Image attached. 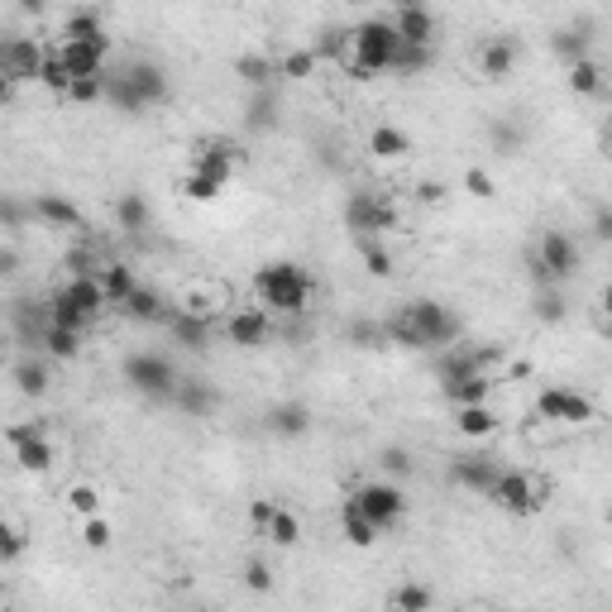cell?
I'll use <instances>...</instances> for the list:
<instances>
[{
	"instance_id": "1",
	"label": "cell",
	"mask_w": 612,
	"mask_h": 612,
	"mask_svg": "<svg viewBox=\"0 0 612 612\" xmlns=\"http://www.w3.org/2000/svg\"><path fill=\"white\" fill-rule=\"evenodd\" d=\"M459 316L436 297H416L388 321V335L402 350H450L459 340Z\"/></svg>"
},
{
	"instance_id": "2",
	"label": "cell",
	"mask_w": 612,
	"mask_h": 612,
	"mask_svg": "<svg viewBox=\"0 0 612 612\" xmlns=\"http://www.w3.org/2000/svg\"><path fill=\"white\" fill-rule=\"evenodd\" d=\"M168 72L149 58H134V63L115 67L106 77V101L115 110H125V115H144L149 106H163L168 101Z\"/></svg>"
},
{
	"instance_id": "3",
	"label": "cell",
	"mask_w": 612,
	"mask_h": 612,
	"mask_svg": "<svg viewBox=\"0 0 612 612\" xmlns=\"http://www.w3.org/2000/svg\"><path fill=\"white\" fill-rule=\"evenodd\" d=\"M254 292H259V302L268 311H278V316H302L306 302H311V278H306L302 263H263L259 273H254Z\"/></svg>"
},
{
	"instance_id": "4",
	"label": "cell",
	"mask_w": 612,
	"mask_h": 612,
	"mask_svg": "<svg viewBox=\"0 0 612 612\" xmlns=\"http://www.w3.org/2000/svg\"><path fill=\"white\" fill-rule=\"evenodd\" d=\"M120 378L130 383V393L139 397H153V402H173L177 393V369H173V359L168 354H158V350H134L125 364H120Z\"/></svg>"
},
{
	"instance_id": "5",
	"label": "cell",
	"mask_w": 612,
	"mask_h": 612,
	"mask_svg": "<svg viewBox=\"0 0 612 612\" xmlns=\"http://www.w3.org/2000/svg\"><path fill=\"white\" fill-rule=\"evenodd\" d=\"M48 306H53V321L58 326L87 330L110 306V297H106V287H101V273H91V278H67V287Z\"/></svg>"
},
{
	"instance_id": "6",
	"label": "cell",
	"mask_w": 612,
	"mask_h": 612,
	"mask_svg": "<svg viewBox=\"0 0 612 612\" xmlns=\"http://www.w3.org/2000/svg\"><path fill=\"white\" fill-rule=\"evenodd\" d=\"M402 34H397L393 20H364L354 24V58L369 67L373 77H383V72H397V53H402Z\"/></svg>"
},
{
	"instance_id": "7",
	"label": "cell",
	"mask_w": 612,
	"mask_h": 612,
	"mask_svg": "<svg viewBox=\"0 0 612 612\" xmlns=\"http://www.w3.org/2000/svg\"><path fill=\"white\" fill-rule=\"evenodd\" d=\"M483 498L493 507H503V512H512V517H531V512H541V503H546V483H536L526 469H503Z\"/></svg>"
},
{
	"instance_id": "8",
	"label": "cell",
	"mask_w": 612,
	"mask_h": 612,
	"mask_svg": "<svg viewBox=\"0 0 612 612\" xmlns=\"http://www.w3.org/2000/svg\"><path fill=\"white\" fill-rule=\"evenodd\" d=\"M397 206L378 192H350L345 197V225H350L359 240H383L388 230H397Z\"/></svg>"
},
{
	"instance_id": "9",
	"label": "cell",
	"mask_w": 612,
	"mask_h": 612,
	"mask_svg": "<svg viewBox=\"0 0 612 612\" xmlns=\"http://www.w3.org/2000/svg\"><path fill=\"white\" fill-rule=\"evenodd\" d=\"M350 503L359 507V512H369L373 522H378V531H393L397 522H402V512H407V498H402V488L397 483H359L350 493Z\"/></svg>"
},
{
	"instance_id": "10",
	"label": "cell",
	"mask_w": 612,
	"mask_h": 612,
	"mask_svg": "<svg viewBox=\"0 0 612 612\" xmlns=\"http://www.w3.org/2000/svg\"><path fill=\"white\" fill-rule=\"evenodd\" d=\"M536 416L541 421H555V426H589L593 421V402L574 388H541L536 393Z\"/></svg>"
},
{
	"instance_id": "11",
	"label": "cell",
	"mask_w": 612,
	"mask_h": 612,
	"mask_svg": "<svg viewBox=\"0 0 612 612\" xmlns=\"http://www.w3.org/2000/svg\"><path fill=\"white\" fill-rule=\"evenodd\" d=\"M44 53L39 39H5L0 48V72H5V82H39V67H44Z\"/></svg>"
},
{
	"instance_id": "12",
	"label": "cell",
	"mask_w": 612,
	"mask_h": 612,
	"mask_svg": "<svg viewBox=\"0 0 612 612\" xmlns=\"http://www.w3.org/2000/svg\"><path fill=\"white\" fill-rule=\"evenodd\" d=\"M268 335H273V311L268 306H244L225 326V340L235 350H259V345H268Z\"/></svg>"
},
{
	"instance_id": "13",
	"label": "cell",
	"mask_w": 612,
	"mask_h": 612,
	"mask_svg": "<svg viewBox=\"0 0 612 612\" xmlns=\"http://www.w3.org/2000/svg\"><path fill=\"white\" fill-rule=\"evenodd\" d=\"M72 67V77H106V58H110V34H96V39H63L58 48Z\"/></svg>"
},
{
	"instance_id": "14",
	"label": "cell",
	"mask_w": 612,
	"mask_h": 612,
	"mask_svg": "<svg viewBox=\"0 0 612 612\" xmlns=\"http://www.w3.org/2000/svg\"><path fill=\"white\" fill-rule=\"evenodd\" d=\"M498 474H503V469H498L493 455H455L450 459V483L469 488V493H488Z\"/></svg>"
},
{
	"instance_id": "15",
	"label": "cell",
	"mask_w": 612,
	"mask_h": 612,
	"mask_svg": "<svg viewBox=\"0 0 612 612\" xmlns=\"http://www.w3.org/2000/svg\"><path fill=\"white\" fill-rule=\"evenodd\" d=\"M536 259L555 273V283H565V278H574V268H579V244L569 240L565 230H546V235H541V249H536Z\"/></svg>"
},
{
	"instance_id": "16",
	"label": "cell",
	"mask_w": 612,
	"mask_h": 612,
	"mask_svg": "<svg viewBox=\"0 0 612 612\" xmlns=\"http://www.w3.org/2000/svg\"><path fill=\"white\" fill-rule=\"evenodd\" d=\"M263 426H268V436L297 440L311 431V407H306V402H273V407L263 412Z\"/></svg>"
},
{
	"instance_id": "17",
	"label": "cell",
	"mask_w": 612,
	"mask_h": 612,
	"mask_svg": "<svg viewBox=\"0 0 612 612\" xmlns=\"http://www.w3.org/2000/svg\"><path fill=\"white\" fill-rule=\"evenodd\" d=\"M173 402H177V412H187L192 421H206V416H216L220 393L206 383V378H182V383H177V393H173Z\"/></svg>"
},
{
	"instance_id": "18",
	"label": "cell",
	"mask_w": 612,
	"mask_h": 612,
	"mask_svg": "<svg viewBox=\"0 0 612 612\" xmlns=\"http://www.w3.org/2000/svg\"><path fill=\"white\" fill-rule=\"evenodd\" d=\"M197 173L216 177L220 187H230V177H235V144L230 139H206L197 149Z\"/></svg>"
},
{
	"instance_id": "19",
	"label": "cell",
	"mask_w": 612,
	"mask_h": 612,
	"mask_svg": "<svg viewBox=\"0 0 612 612\" xmlns=\"http://www.w3.org/2000/svg\"><path fill=\"white\" fill-rule=\"evenodd\" d=\"M130 321H139V326H158V321H173V311H168V297L158 292V287H134L130 302L120 306Z\"/></svg>"
},
{
	"instance_id": "20",
	"label": "cell",
	"mask_w": 612,
	"mask_h": 612,
	"mask_svg": "<svg viewBox=\"0 0 612 612\" xmlns=\"http://www.w3.org/2000/svg\"><path fill=\"white\" fill-rule=\"evenodd\" d=\"M393 24L407 44H436V15H431L426 5H416V0H407V5L397 10Z\"/></svg>"
},
{
	"instance_id": "21",
	"label": "cell",
	"mask_w": 612,
	"mask_h": 612,
	"mask_svg": "<svg viewBox=\"0 0 612 612\" xmlns=\"http://www.w3.org/2000/svg\"><path fill=\"white\" fill-rule=\"evenodd\" d=\"M34 216L44 220V225H53V230H82L87 225V216L67 197H58V192H44V197L34 201Z\"/></svg>"
},
{
	"instance_id": "22",
	"label": "cell",
	"mask_w": 612,
	"mask_h": 612,
	"mask_svg": "<svg viewBox=\"0 0 612 612\" xmlns=\"http://www.w3.org/2000/svg\"><path fill=\"white\" fill-rule=\"evenodd\" d=\"M512 67H517V44H512V39H488V44L479 48V72L488 82L512 77Z\"/></svg>"
},
{
	"instance_id": "23",
	"label": "cell",
	"mask_w": 612,
	"mask_h": 612,
	"mask_svg": "<svg viewBox=\"0 0 612 612\" xmlns=\"http://www.w3.org/2000/svg\"><path fill=\"white\" fill-rule=\"evenodd\" d=\"M177 345H187V350H206L211 345V326H206V311H173V321H168Z\"/></svg>"
},
{
	"instance_id": "24",
	"label": "cell",
	"mask_w": 612,
	"mask_h": 612,
	"mask_svg": "<svg viewBox=\"0 0 612 612\" xmlns=\"http://www.w3.org/2000/svg\"><path fill=\"white\" fill-rule=\"evenodd\" d=\"M10 378H15V388H20L24 397H44L48 393V359H39V350H29L24 359H15Z\"/></svg>"
},
{
	"instance_id": "25",
	"label": "cell",
	"mask_w": 612,
	"mask_h": 612,
	"mask_svg": "<svg viewBox=\"0 0 612 612\" xmlns=\"http://www.w3.org/2000/svg\"><path fill=\"white\" fill-rule=\"evenodd\" d=\"M455 426H459V436L488 440L498 431V412H493L488 402H469V407H455Z\"/></svg>"
},
{
	"instance_id": "26",
	"label": "cell",
	"mask_w": 612,
	"mask_h": 612,
	"mask_svg": "<svg viewBox=\"0 0 612 612\" xmlns=\"http://www.w3.org/2000/svg\"><path fill=\"white\" fill-rule=\"evenodd\" d=\"M340 531H345V541H350L354 550H369L383 531H378V522H373L369 512H359L354 503H345L340 507Z\"/></svg>"
},
{
	"instance_id": "27",
	"label": "cell",
	"mask_w": 612,
	"mask_h": 612,
	"mask_svg": "<svg viewBox=\"0 0 612 612\" xmlns=\"http://www.w3.org/2000/svg\"><path fill=\"white\" fill-rule=\"evenodd\" d=\"M82 335H87V330H72V326H58V321H53V326L44 330V354L48 359H77V354H82Z\"/></svg>"
},
{
	"instance_id": "28",
	"label": "cell",
	"mask_w": 612,
	"mask_h": 612,
	"mask_svg": "<svg viewBox=\"0 0 612 612\" xmlns=\"http://www.w3.org/2000/svg\"><path fill=\"white\" fill-rule=\"evenodd\" d=\"M565 87L574 96H598L603 91V67L593 63V58H579V63L565 67Z\"/></svg>"
},
{
	"instance_id": "29",
	"label": "cell",
	"mask_w": 612,
	"mask_h": 612,
	"mask_svg": "<svg viewBox=\"0 0 612 612\" xmlns=\"http://www.w3.org/2000/svg\"><path fill=\"white\" fill-rule=\"evenodd\" d=\"M369 153H378V158H407V153H412V139L397 130V125H373Z\"/></svg>"
},
{
	"instance_id": "30",
	"label": "cell",
	"mask_w": 612,
	"mask_h": 612,
	"mask_svg": "<svg viewBox=\"0 0 612 612\" xmlns=\"http://www.w3.org/2000/svg\"><path fill=\"white\" fill-rule=\"evenodd\" d=\"M316 58H335V63L354 58V29L326 24V29H321V39H316Z\"/></svg>"
},
{
	"instance_id": "31",
	"label": "cell",
	"mask_w": 612,
	"mask_h": 612,
	"mask_svg": "<svg viewBox=\"0 0 612 612\" xmlns=\"http://www.w3.org/2000/svg\"><path fill=\"white\" fill-rule=\"evenodd\" d=\"M77 77H72V67H67V58L58 53V48H48L44 53V67H39V87L58 91V96H67V87H72Z\"/></svg>"
},
{
	"instance_id": "32",
	"label": "cell",
	"mask_w": 612,
	"mask_h": 612,
	"mask_svg": "<svg viewBox=\"0 0 612 612\" xmlns=\"http://www.w3.org/2000/svg\"><path fill=\"white\" fill-rule=\"evenodd\" d=\"M115 225H120L125 235H139V230L149 225V206H144L139 192H125V197L115 201Z\"/></svg>"
},
{
	"instance_id": "33",
	"label": "cell",
	"mask_w": 612,
	"mask_h": 612,
	"mask_svg": "<svg viewBox=\"0 0 612 612\" xmlns=\"http://www.w3.org/2000/svg\"><path fill=\"white\" fill-rule=\"evenodd\" d=\"M15 464H20L24 474H44V469H53V440L39 436V440H29V445H15Z\"/></svg>"
},
{
	"instance_id": "34",
	"label": "cell",
	"mask_w": 612,
	"mask_h": 612,
	"mask_svg": "<svg viewBox=\"0 0 612 612\" xmlns=\"http://www.w3.org/2000/svg\"><path fill=\"white\" fill-rule=\"evenodd\" d=\"M101 287H106L110 306H125V302H130V292L139 283H134V273L125 268V263H106V268H101Z\"/></svg>"
},
{
	"instance_id": "35",
	"label": "cell",
	"mask_w": 612,
	"mask_h": 612,
	"mask_svg": "<svg viewBox=\"0 0 612 612\" xmlns=\"http://www.w3.org/2000/svg\"><path fill=\"white\" fill-rule=\"evenodd\" d=\"M263 531H268V541H273V546H283V550H292L297 541H302V522H297L287 507H278V512L268 517V526H263Z\"/></svg>"
},
{
	"instance_id": "36",
	"label": "cell",
	"mask_w": 612,
	"mask_h": 612,
	"mask_svg": "<svg viewBox=\"0 0 612 612\" xmlns=\"http://www.w3.org/2000/svg\"><path fill=\"white\" fill-rule=\"evenodd\" d=\"M345 335H350V345H359V350H383V345L393 340L383 321H364V316H359V321H350V330H345Z\"/></svg>"
},
{
	"instance_id": "37",
	"label": "cell",
	"mask_w": 612,
	"mask_h": 612,
	"mask_svg": "<svg viewBox=\"0 0 612 612\" xmlns=\"http://www.w3.org/2000/svg\"><path fill=\"white\" fill-rule=\"evenodd\" d=\"M550 48H555V58H565L569 63H579V58H589V34L584 29H560L555 39H550Z\"/></svg>"
},
{
	"instance_id": "38",
	"label": "cell",
	"mask_w": 612,
	"mask_h": 612,
	"mask_svg": "<svg viewBox=\"0 0 612 612\" xmlns=\"http://www.w3.org/2000/svg\"><path fill=\"white\" fill-rule=\"evenodd\" d=\"M388 603H393L397 612H426L431 603H436V593L426 589V584H397Z\"/></svg>"
},
{
	"instance_id": "39",
	"label": "cell",
	"mask_w": 612,
	"mask_h": 612,
	"mask_svg": "<svg viewBox=\"0 0 612 612\" xmlns=\"http://www.w3.org/2000/svg\"><path fill=\"white\" fill-rule=\"evenodd\" d=\"M96 34H106V24L96 10H72L63 24V39H96Z\"/></svg>"
},
{
	"instance_id": "40",
	"label": "cell",
	"mask_w": 612,
	"mask_h": 612,
	"mask_svg": "<svg viewBox=\"0 0 612 612\" xmlns=\"http://www.w3.org/2000/svg\"><path fill=\"white\" fill-rule=\"evenodd\" d=\"M531 311H536V321H541V326H560V321H565V297H560L555 287H541Z\"/></svg>"
},
{
	"instance_id": "41",
	"label": "cell",
	"mask_w": 612,
	"mask_h": 612,
	"mask_svg": "<svg viewBox=\"0 0 612 612\" xmlns=\"http://www.w3.org/2000/svg\"><path fill=\"white\" fill-rule=\"evenodd\" d=\"M235 72H240L244 82H249V87L259 91V87H268V77H273V63H268L263 53H244L240 63H235Z\"/></svg>"
},
{
	"instance_id": "42",
	"label": "cell",
	"mask_w": 612,
	"mask_h": 612,
	"mask_svg": "<svg viewBox=\"0 0 612 612\" xmlns=\"http://www.w3.org/2000/svg\"><path fill=\"white\" fill-rule=\"evenodd\" d=\"M67 101H77V106H96V101H106V77H77V82L67 87Z\"/></svg>"
},
{
	"instance_id": "43",
	"label": "cell",
	"mask_w": 612,
	"mask_h": 612,
	"mask_svg": "<svg viewBox=\"0 0 612 612\" xmlns=\"http://www.w3.org/2000/svg\"><path fill=\"white\" fill-rule=\"evenodd\" d=\"M67 507H72L77 517H96V512H101V493H96L91 483H72V488H67Z\"/></svg>"
},
{
	"instance_id": "44",
	"label": "cell",
	"mask_w": 612,
	"mask_h": 612,
	"mask_svg": "<svg viewBox=\"0 0 612 612\" xmlns=\"http://www.w3.org/2000/svg\"><path fill=\"white\" fill-rule=\"evenodd\" d=\"M82 541H87V550H106L110 541H115V526L96 512V517H82Z\"/></svg>"
},
{
	"instance_id": "45",
	"label": "cell",
	"mask_w": 612,
	"mask_h": 612,
	"mask_svg": "<svg viewBox=\"0 0 612 612\" xmlns=\"http://www.w3.org/2000/svg\"><path fill=\"white\" fill-rule=\"evenodd\" d=\"M182 192H187L192 201H216L225 187H220L216 177H206V173H197V168H192V173L182 177Z\"/></svg>"
},
{
	"instance_id": "46",
	"label": "cell",
	"mask_w": 612,
	"mask_h": 612,
	"mask_svg": "<svg viewBox=\"0 0 612 612\" xmlns=\"http://www.w3.org/2000/svg\"><path fill=\"white\" fill-rule=\"evenodd\" d=\"M364 273L369 278H388L393 273V254L383 249V240H364Z\"/></svg>"
},
{
	"instance_id": "47",
	"label": "cell",
	"mask_w": 612,
	"mask_h": 612,
	"mask_svg": "<svg viewBox=\"0 0 612 612\" xmlns=\"http://www.w3.org/2000/svg\"><path fill=\"white\" fill-rule=\"evenodd\" d=\"M20 555H24V531L15 522H5V526H0V565L10 569Z\"/></svg>"
},
{
	"instance_id": "48",
	"label": "cell",
	"mask_w": 612,
	"mask_h": 612,
	"mask_svg": "<svg viewBox=\"0 0 612 612\" xmlns=\"http://www.w3.org/2000/svg\"><path fill=\"white\" fill-rule=\"evenodd\" d=\"M378 469L393 474V479H402V474H412V455H407L402 445H383V450H378Z\"/></svg>"
},
{
	"instance_id": "49",
	"label": "cell",
	"mask_w": 612,
	"mask_h": 612,
	"mask_svg": "<svg viewBox=\"0 0 612 612\" xmlns=\"http://www.w3.org/2000/svg\"><path fill=\"white\" fill-rule=\"evenodd\" d=\"M464 192H469V197H479V201H493L498 197V182H493L488 168H469V173H464Z\"/></svg>"
},
{
	"instance_id": "50",
	"label": "cell",
	"mask_w": 612,
	"mask_h": 612,
	"mask_svg": "<svg viewBox=\"0 0 612 612\" xmlns=\"http://www.w3.org/2000/svg\"><path fill=\"white\" fill-rule=\"evenodd\" d=\"M278 72H283V77H292V82H297V77H311V72H316V53H311V48H292Z\"/></svg>"
},
{
	"instance_id": "51",
	"label": "cell",
	"mask_w": 612,
	"mask_h": 612,
	"mask_svg": "<svg viewBox=\"0 0 612 612\" xmlns=\"http://www.w3.org/2000/svg\"><path fill=\"white\" fill-rule=\"evenodd\" d=\"M421 67H431V44H402L397 72H421Z\"/></svg>"
},
{
	"instance_id": "52",
	"label": "cell",
	"mask_w": 612,
	"mask_h": 612,
	"mask_svg": "<svg viewBox=\"0 0 612 612\" xmlns=\"http://www.w3.org/2000/svg\"><path fill=\"white\" fill-rule=\"evenodd\" d=\"M249 125H254V130H273V125H278V106L263 96V87H259V96H254V106H249Z\"/></svg>"
},
{
	"instance_id": "53",
	"label": "cell",
	"mask_w": 612,
	"mask_h": 612,
	"mask_svg": "<svg viewBox=\"0 0 612 612\" xmlns=\"http://www.w3.org/2000/svg\"><path fill=\"white\" fill-rule=\"evenodd\" d=\"M39 436H48V421H20V426H10V431H5L10 450H15V445H29V440H39Z\"/></svg>"
},
{
	"instance_id": "54",
	"label": "cell",
	"mask_w": 612,
	"mask_h": 612,
	"mask_svg": "<svg viewBox=\"0 0 612 612\" xmlns=\"http://www.w3.org/2000/svg\"><path fill=\"white\" fill-rule=\"evenodd\" d=\"M244 584L254 593H268L273 589V569L263 565V560H249V565H244Z\"/></svg>"
},
{
	"instance_id": "55",
	"label": "cell",
	"mask_w": 612,
	"mask_h": 612,
	"mask_svg": "<svg viewBox=\"0 0 612 612\" xmlns=\"http://www.w3.org/2000/svg\"><path fill=\"white\" fill-rule=\"evenodd\" d=\"M91 263H96V259H91V249H67V254H63V268L72 273V278H91V273H96Z\"/></svg>"
},
{
	"instance_id": "56",
	"label": "cell",
	"mask_w": 612,
	"mask_h": 612,
	"mask_svg": "<svg viewBox=\"0 0 612 612\" xmlns=\"http://www.w3.org/2000/svg\"><path fill=\"white\" fill-rule=\"evenodd\" d=\"M416 201H426V206H440V201H445V182H436V177L416 182Z\"/></svg>"
},
{
	"instance_id": "57",
	"label": "cell",
	"mask_w": 612,
	"mask_h": 612,
	"mask_svg": "<svg viewBox=\"0 0 612 612\" xmlns=\"http://www.w3.org/2000/svg\"><path fill=\"white\" fill-rule=\"evenodd\" d=\"M593 235L603 244H612V206H598V211H593Z\"/></svg>"
},
{
	"instance_id": "58",
	"label": "cell",
	"mask_w": 612,
	"mask_h": 612,
	"mask_svg": "<svg viewBox=\"0 0 612 612\" xmlns=\"http://www.w3.org/2000/svg\"><path fill=\"white\" fill-rule=\"evenodd\" d=\"M493 144H498L503 153H517V144H522V130H512V125H498V130H493Z\"/></svg>"
},
{
	"instance_id": "59",
	"label": "cell",
	"mask_w": 612,
	"mask_h": 612,
	"mask_svg": "<svg viewBox=\"0 0 612 612\" xmlns=\"http://www.w3.org/2000/svg\"><path fill=\"white\" fill-rule=\"evenodd\" d=\"M278 512V503H268V498H259V503L249 507V517H254V526H268V517Z\"/></svg>"
},
{
	"instance_id": "60",
	"label": "cell",
	"mask_w": 612,
	"mask_h": 612,
	"mask_svg": "<svg viewBox=\"0 0 612 612\" xmlns=\"http://www.w3.org/2000/svg\"><path fill=\"white\" fill-rule=\"evenodd\" d=\"M44 5H48V0H20L24 15H44Z\"/></svg>"
},
{
	"instance_id": "61",
	"label": "cell",
	"mask_w": 612,
	"mask_h": 612,
	"mask_svg": "<svg viewBox=\"0 0 612 612\" xmlns=\"http://www.w3.org/2000/svg\"><path fill=\"white\" fill-rule=\"evenodd\" d=\"M603 311H608V316H612V283L603 287Z\"/></svg>"
},
{
	"instance_id": "62",
	"label": "cell",
	"mask_w": 612,
	"mask_h": 612,
	"mask_svg": "<svg viewBox=\"0 0 612 612\" xmlns=\"http://www.w3.org/2000/svg\"><path fill=\"white\" fill-rule=\"evenodd\" d=\"M350 5H373V0H350Z\"/></svg>"
}]
</instances>
